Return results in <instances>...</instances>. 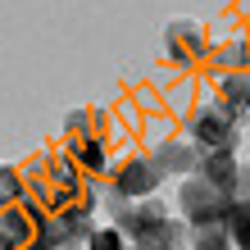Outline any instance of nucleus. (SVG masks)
<instances>
[{
  "label": "nucleus",
  "instance_id": "obj_1",
  "mask_svg": "<svg viewBox=\"0 0 250 250\" xmlns=\"http://www.w3.org/2000/svg\"><path fill=\"white\" fill-rule=\"evenodd\" d=\"M114 223L127 232V241L137 250H182L187 246V228L168 214V205L159 196H109Z\"/></svg>",
  "mask_w": 250,
  "mask_h": 250
},
{
  "label": "nucleus",
  "instance_id": "obj_2",
  "mask_svg": "<svg viewBox=\"0 0 250 250\" xmlns=\"http://www.w3.org/2000/svg\"><path fill=\"white\" fill-rule=\"evenodd\" d=\"M246 119H250V109L232 105V100H223L214 91L187 114V132H191V141H196L200 150H237Z\"/></svg>",
  "mask_w": 250,
  "mask_h": 250
},
{
  "label": "nucleus",
  "instance_id": "obj_3",
  "mask_svg": "<svg viewBox=\"0 0 250 250\" xmlns=\"http://www.w3.org/2000/svg\"><path fill=\"white\" fill-rule=\"evenodd\" d=\"M178 200H182V218L191 228H218V223H228V209H232V196L209 187L200 173H187Z\"/></svg>",
  "mask_w": 250,
  "mask_h": 250
},
{
  "label": "nucleus",
  "instance_id": "obj_4",
  "mask_svg": "<svg viewBox=\"0 0 250 250\" xmlns=\"http://www.w3.org/2000/svg\"><path fill=\"white\" fill-rule=\"evenodd\" d=\"M159 178H164V173L155 168L150 155H127V159H119V164L109 168V196H127V200L155 196Z\"/></svg>",
  "mask_w": 250,
  "mask_h": 250
},
{
  "label": "nucleus",
  "instance_id": "obj_5",
  "mask_svg": "<svg viewBox=\"0 0 250 250\" xmlns=\"http://www.w3.org/2000/svg\"><path fill=\"white\" fill-rule=\"evenodd\" d=\"M164 55L178 68H191V64H200L205 55H209V41H205V27L196 19H178V23H168L164 27Z\"/></svg>",
  "mask_w": 250,
  "mask_h": 250
},
{
  "label": "nucleus",
  "instance_id": "obj_6",
  "mask_svg": "<svg viewBox=\"0 0 250 250\" xmlns=\"http://www.w3.org/2000/svg\"><path fill=\"white\" fill-rule=\"evenodd\" d=\"M150 159H155V168L164 173H196V164H200V146L196 141H187V137H168V141H159L155 150H150Z\"/></svg>",
  "mask_w": 250,
  "mask_h": 250
},
{
  "label": "nucleus",
  "instance_id": "obj_7",
  "mask_svg": "<svg viewBox=\"0 0 250 250\" xmlns=\"http://www.w3.org/2000/svg\"><path fill=\"white\" fill-rule=\"evenodd\" d=\"M237 168H241V159H237V150H200V164H196V173L209 187H218V191H237Z\"/></svg>",
  "mask_w": 250,
  "mask_h": 250
},
{
  "label": "nucleus",
  "instance_id": "obj_8",
  "mask_svg": "<svg viewBox=\"0 0 250 250\" xmlns=\"http://www.w3.org/2000/svg\"><path fill=\"white\" fill-rule=\"evenodd\" d=\"M228 237L237 250H250V200H232L228 209Z\"/></svg>",
  "mask_w": 250,
  "mask_h": 250
},
{
  "label": "nucleus",
  "instance_id": "obj_9",
  "mask_svg": "<svg viewBox=\"0 0 250 250\" xmlns=\"http://www.w3.org/2000/svg\"><path fill=\"white\" fill-rule=\"evenodd\" d=\"M86 250H137V246H132V241H127V232L114 223V228H91Z\"/></svg>",
  "mask_w": 250,
  "mask_h": 250
},
{
  "label": "nucleus",
  "instance_id": "obj_10",
  "mask_svg": "<svg viewBox=\"0 0 250 250\" xmlns=\"http://www.w3.org/2000/svg\"><path fill=\"white\" fill-rule=\"evenodd\" d=\"M27 196V182H23V168L14 164H0V205H14Z\"/></svg>",
  "mask_w": 250,
  "mask_h": 250
},
{
  "label": "nucleus",
  "instance_id": "obj_11",
  "mask_svg": "<svg viewBox=\"0 0 250 250\" xmlns=\"http://www.w3.org/2000/svg\"><path fill=\"white\" fill-rule=\"evenodd\" d=\"M191 250H237V246H232V237H228V223H218V228H196Z\"/></svg>",
  "mask_w": 250,
  "mask_h": 250
},
{
  "label": "nucleus",
  "instance_id": "obj_12",
  "mask_svg": "<svg viewBox=\"0 0 250 250\" xmlns=\"http://www.w3.org/2000/svg\"><path fill=\"white\" fill-rule=\"evenodd\" d=\"M232 200H250V164L237 168V191H232Z\"/></svg>",
  "mask_w": 250,
  "mask_h": 250
},
{
  "label": "nucleus",
  "instance_id": "obj_13",
  "mask_svg": "<svg viewBox=\"0 0 250 250\" xmlns=\"http://www.w3.org/2000/svg\"><path fill=\"white\" fill-rule=\"evenodd\" d=\"M23 250H50V246H23Z\"/></svg>",
  "mask_w": 250,
  "mask_h": 250
}]
</instances>
